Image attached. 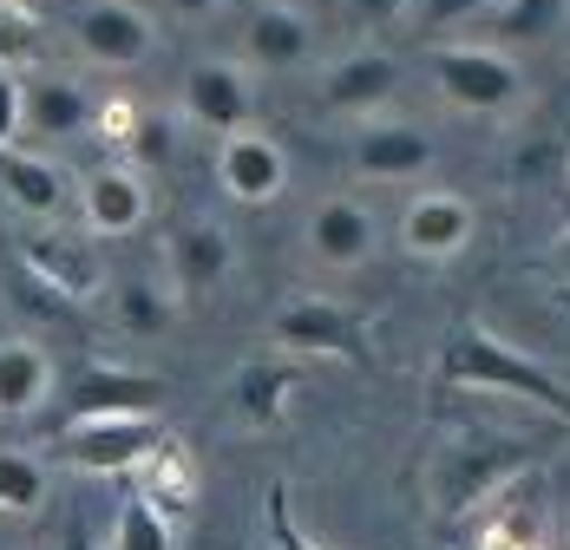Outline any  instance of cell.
I'll list each match as a JSON object with an SVG mask.
<instances>
[{
  "label": "cell",
  "instance_id": "6da1fadb",
  "mask_svg": "<svg viewBox=\"0 0 570 550\" xmlns=\"http://www.w3.org/2000/svg\"><path fill=\"white\" fill-rule=\"evenodd\" d=\"M440 374H446V386H479V393L531 400V406L558 413V420L570 426V386L558 381L551 367H538L531 354L505 347L492 328H459L453 341H446V354H440Z\"/></svg>",
  "mask_w": 570,
  "mask_h": 550
},
{
  "label": "cell",
  "instance_id": "7a4b0ae2",
  "mask_svg": "<svg viewBox=\"0 0 570 550\" xmlns=\"http://www.w3.org/2000/svg\"><path fill=\"white\" fill-rule=\"evenodd\" d=\"M426 72H433V86H440L446 106L479 111V118L512 111L518 92H524V72H518V59L505 47H433Z\"/></svg>",
  "mask_w": 570,
  "mask_h": 550
},
{
  "label": "cell",
  "instance_id": "3957f363",
  "mask_svg": "<svg viewBox=\"0 0 570 550\" xmlns=\"http://www.w3.org/2000/svg\"><path fill=\"white\" fill-rule=\"evenodd\" d=\"M524 465V445L518 440H459L446 452H433V472H426V492H433V511L440 518H465L472 504L499 492Z\"/></svg>",
  "mask_w": 570,
  "mask_h": 550
},
{
  "label": "cell",
  "instance_id": "277c9868",
  "mask_svg": "<svg viewBox=\"0 0 570 550\" xmlns=\"http://www.w3.org/2000/svg\"><path fill=\"white\" fill-rule=\"evenodd\" d=\"M269 341L283 354H335L347 367H374V347H367V322L342 308V302H322V295H302L288 302L283 315L269 322Z\"/></svg>",
  "mask_w": 570,
  "mask_h": 550
},
{
  "label": "cell",
  "instance_id": "5b68a950",
  "mask_svg": "<svg viewBox=\"0 0 570 550\" xmlns=\"http://www.w3.org/2000/svg\"><path fill=\"white\" fill-rule=\"evenodd\" d=\"M158 440H165L158 413H112V420H66L59 452H66V465L112 479V472H131Z\"/></svg>",
  "mask_w": 570,
  "mask_h": 550
},
{
  "label": "cell",
  "instance_id": "8992f818",
  "mask_svg": "<svg viewBox=\"0 0 570 550\" xmlns=\"http://www.w3.org/2000/svg\"><path fill=\"white\" fill-rule=\"evenodd\" d=\"M72 40H79V53L92 59V66H106V72L145 66L151 47H158L151 13L131 7V0H86V7L72 13Z\"/></svg>",
  "mask_w": 570,
  "mask_h": 550
},
{
  "label": "cell",
  "instance_id": "52a82bcc",
  "mask_svg": "<svg viewBox=\"0 0 570 550\" xmlns=\"http://www.w3.org/2000/svg\"><path fill=\"white\" fill-rule=\"evenodd\" d=\"M217 184H224V197H236V204H276L283 184H288L283 145L269 131H256V125L224 131V145H217Z\"/></svg>",
  "mask_w": 570,
  "mask_h": 550
},
{
  "label": "cell",
  "instance_id": "ba28073f",
  "mask_svg": "<svg viewBox=\"0 0 570 550\" xmlns=\"http://www.w3.org/2000/svg\"><path fill=\"white\" fill-rule=\"evenodd\" d=\"M165 381L158 374H131V367H79L66 386V420H112V413H158Z\"/></svg>",
  "mask_w": 570,
  "mask_h": 550
},
{
  "label": "cell",
  "instance_id": "9c48e42d",
  "mask_svg": "<svg viewBox=\"0 0 570 550\" xmlns=\"http://www.w3.org/2000/svg\"><path fill=\"white\" fill-rule=\"evenodd\" d=\"M184 111L204 125V131H236V125H249V111H256V86H249V72L243 66H229V59H197L190 72H184Z\"/></svg>",
  "mask_w": 570,
  "mask_h": 550
},
{
  "label": "cell",
  "instance_id": "30bf717a",
  "mask_svg": "<svg viewBox=\"0 0 570 550\" xmlns=\"http://www.w3.org/2000/svg\"><path fill=\"white\" fill-rule=\"evenodd\" d=\"M433 158H440L433 131H420L406 118H367V131L354 138V170L381 177V184H406V177L433 170Z\"/></svg>",
  "mask_w": 570,
  "mask_h": 550
},
{
  "label": "cell",
  "instance_id": "8fae6325",
  "mask_svg": "<svg viewBox=\"0 0 570 550\" xmlns=\"http://www.w3.org/2000/svg\"><path fill=\"white\" fill-rule=\"evenodd\" d=\"M165 256H171V288L184 302H204L236 269V243H229L224 223H177Z\"/></svg>",
  "mask_w": 570,
  "mask_h": 550
},
{
  "label": "cell",
  "instance_id": "7c38bea8",
  "mask_svg": "<svg viewBox=\"0 0 570 550\" xmlns=\"http://www.w3.org/2000/svg\"><path fill=\"white\" fill-rule=\"evenodd\" d=\"M472 204L453 197V190H426V197H413L406 204V217H400V243L413 249V256H426V263H446L459 256L465 243H472Z\"/></svg>",
  "mask_w": 570,
  "mask_h": 550
},
{
  "label": "cell",
  "instance_id": "4fadbf2b",
  "mask_svg": "<svg viewBox=\"0 0 570 550\" xmlns=\"http://www.w3.org/2000/svg\"><path fill=\"white\" fill-rule=\"evenodd\" d=\"M400 86V66L387 53H374V47H361V53H347L328 66V79H322V106L342 111V118H374V111L394 99Z\"/></svg>",
  "mask_w": 570,
  "mask_h": 550
},
{
  "label": "cell",
  "instance_id": "5bb4252c",
  "mask_svg": "<svg viewBox=\"0 0 570 550\" xmlns=\"http://www.w3.org/2000/svg\"><path fill=\"white\" fill-rule=\"evenodd\" d=\"M374 243H381V223H374L367 204H354V197L315 204V217H308V249H315L328 269H361V263L374 256Z\"/></svg>",
  "mask_w": 570,
  "mask_h": 550
},
{
  "label": "cell",
  "instance_id": "9a60e30c",
  "mask_svg": "<svg viewBox=\"0 0 570 550\" xmlns=\"http://www.w3.org/2000/svg\"><path fill=\"white\" fill-rule=\"evenodd\" d=\"M79 210H86V229L92 236H131L145 223V210H151V190H145L138 170L106 165L79 184Z\"/></svg>",
  "mask_w": 570,
  "mask_h": 550
},
{
  "label": "cell",
  "instance_id": "2e32d148",
  "mask_svg": "<svg viewBox=\"0 0 570 550\" xmlns=\"http://www.w3.org/2000/svg\"><path fill=\"white\" fill-rule=\"evenodd\" d=\"M0 190H7L13 210H27V217H40V223L59 217L66 197H72L66 170L53 158H40V151H20V145H0Z\"/></svg>",
  "mask_w": 570,
  "mask_h": 550
},
{
  "label": "cell",
  "instance_id": "e0dca14e",
  "mask_svg": "<svg viewBox=\"0 0 570 550\" xmlns=\"http://www.w3.org/2000/svg\"><path fill=\"white\" fill-rule=\"evenodd\" d=\"M92 125V99L79 79L47 72V79H27V99H20V131L33 138H79Z\"/></svg>",
  "mask_w": 570,
  "mask_h": 550
},
{
  "label": "cell",
  "instance_id": "ac0fdd59",
  "mask_svg": "<svg viewBox=\"0 0 570 550\" xmlns=\"http://www.w3.org/2000/svg\"><path fill=\"white\" fill-rule=\"evenodd\" d=\"M27 275L47 282V288L66 295V302H92L99 282H106L92 243H72V236H33V243H27Z\"/></svg>",
  "mask_w": 570,
  "mask_h": 550
},
{
  "label": "cell",
  "instance_id": "d6986e66",
  "mask_svg": "<svg viewBox=\"0 0 570 550\" xmlns=\"http://www.w3.org/2000/svg\"><path fill=\"white\" fill-rule=\"evenodd\" d=\"M288 393H295V367H288L283 347H276V354L243 361V367H236V381H229V400H236V413H243L249 426H276Z\"/></svg>",
  "mask_w": 570,
  "mask_h": 550
},
{
  "label": "cell",
  "instance_id": "ffe728a7",
  "mask_svg": "<svg viewBox=\"0 0 570 550\" xmlns=\"http://www.w3.org/2000/svg\"><path fill=\"white\" fill-rule=\"evenodd\" d=\"M131 472H138V498H145V504H158L165 518H177V511H190V504H197V465H190V452H184L171 433L151 445Z\"/></svg>",
  "mask_w": 570,
  "mask_h": 550
},
{
  "label": "cell",
  "instance_id": "44dd1931",
  "mask_svg": "<svg viewBox=\"0 0 570 550\" xmlns=\"http://www.w3.org/2000/svg\"><path fill=\"white\" fill-rule=\"evenodd\" d=\"M308 20L295 13V7H263L256 20H249V33H243V53H249V66H263V72H295L302 59H308Z\"/></svg>",
  "mask_w": 570,
  "mask_h": 550
},
{
  "label": "cell",
  "instance_id": "7402d4cb",
  "mask_svg": "<svg viewBox=\"0 0 570 550\" xmlns=\"http://www.w3.org/2000/svg\"><path fill=\"white\" fill-rule=\"evenodd\" d=\"M53 393V361L40 341H0V413H33Z\"/></svg>",
  "mask_w": 570,
  "mask_h": 550
},
{
  "label": "cell",
  "instance_id": "603a6c76",
  "mask_svg": "<svg viewBox=\"0 0 570 550\" xmlns=\"http://www.w3.org/2000/svg\"><path fill=\"white\" fill-rule=\"evenodd\" d=\"M485 13H492V20H485L492 47H524V40H544V33L558 27L564 0H492Z\"/></svg>",
  "mask_w": 570,
  "mask_h": 550
},
{
  "label": "cell",
  "instance_id": "cb8c5ba5",
  "mask_svg": "<svg viewBox=\"0 0 570 550\" xmlns=\"http://www.w3.org/2000/svg\"><path fill=\"white\" fill-rule=\"evenodd\" d=\"M112 550H171V518L158 504L131 492L118 504V531H112Z\"/></svg>",
  "mask_w": 570,
  "mask_h": 550
},
{
  "label": "cell",
  "instance_id": "d4e9b609",
  "mask_svg": "<svg viewBox=\"0 0 570 550\" xmlns=\"http://www.w3.org/2000/svg\"><path fill=\"white\" fill-rule=\"evenodd\" d=\"M40 498H47V465L27 452H0V511L27 518V511H40Z\"/></svg>",
  "mask_w": 570,
  "mask_h": 550
},
{
  "label": "cell",
  "instance_id": "484cf974",
  "mask_svg": "<svg viewBox=\"0 0 570 550\" xmlns=\"http://www.w3.org/2000/svg\"><path fill=\"white\" fill-rule=\"evenodd\" d=\"M33 59H40V13L20 0H0V66L27 72Z\"/></svg>",
  "mask_w": 570,
  "mask_h": 550
},
{
  "label": "cell",
  "instance_id": "4316f807",
  "mask_svg": "<svg viewBox=\"0 0 570 550\" xmlns=\"http://www.w3.org/2000/svg\"><path fill=\"white\" fill-rule=\"evenodd\" d=\"M118 322L131 334H165L171 322V295L158 288V282H125L118 288Z\"/></svg>",
  "mask_w": 570,
  "mask_h": 550
},
{
  "label": "cell",
  "instance_id": "83f0119b",
  "mask_svg": "<svg viewBox=\"0 0 570 550\" xmlns=\"http://www.w3.org/2000/svg\"><path fill=\"white\" fill-rule=\"evenodd\" d=\"M125 145H131L145 165H165V158H171V118H151V111H145V118H131Z\"/></svg>",
  "mask_w": 570,
  "mask_h": 550
},
{
  "label": "cell",
  "instance_id": "f1b7e54d",
  "mask_svg": "<svg viewBox=\"0 0 570 550\" xmlns=\"http://www.w3.org/2000/svg\"><path fill=\"white\" fill-rule=\"evenodd\" d=\"M269 538H276V550H315L288 518V485H269Z\"/></svg>",
  "mask_w": 570,
  "mask_h": 550
},
{
  "label": "cell",
  "instance_id": "f546056e",
  "mask_svg": "<svg viewBox=\"0 0 570 550\" xmlns=\"http://www.w3.org/2000/svg\"><path fill=\"white\" fill-rule=\"evenodd\" d=\"M20 99H27V79L0 66V145H13V138H20Z\"/></svg>",
  "mask_w": 570,
  "mask_h": 550
},
{
  "label": "cell",
  "instance_id": "4dcf8cb0",
  "mask_svg": "<svg viewBox=\"0 0 570 550\" xmlns=\"http://www.w3.org/2000/svg\"><path fill=\"white\" fill-rule=\"evenodd\" d=\"M413 7H420L426 27H459V20H479L492 0H413Z\"/></svg>",
  "mask_w": 570,
  "mask_h": 550
},
{
  "label": "cell",
  "instance_id": "1f68e13d",
  "mask_svg": "<svg viewBox=\"0 0 570 550\" xmlns=\"http://www.w3.org/2000/svg\"><path fill=\"white\" fill-rule=\"evenodd\" d=\"M59 550H99V544H92V531H86V518H72V524H66Z\"/></svg>",
  "mask_w": 570,
  "mask_h": 550
},
{
  "label": "cell",
  "instance_id": "d6a6232c",
  "mask_svg": "<svg viewBox=\"0 0 570 550\" xmlns=\"http://www.w3.org/2000/svg\"><path fill=\"white\" fill-rule=\"evenodd\" d=\"M224 0H171V13H184V20H210Z\"/></svg>",
  "mask_w": 570,
  "mask_h": 550
},
{
  "label": "cell",
  "instance_id": "836d02e7",
  "mask_svg": "<svg viewBox=\"0 0 570 550\" xmlns=\"http://www.w3.org/2000/svg\"><path fill=\"white\" fill-rule=\"evenodd\" d=\"M400 7H413V0H361V13H374V20H387V13H400Z\"/></svg>",
  "mask_w": 570,
  "mask_h": 550
},
{
  "label": "cell",
  "instance_id": "e575fe53",
  "mask_svg": "<svg viewBox=\"0 0 570 550\" xmlns=\"http://www.w3.org/2000/svg\"><path fill=\"white\" fill-rule=\"evenodd\" d=\"M564 275H570V236H564Z\"/></svg>",
  "mask_w": 570,
  "mask_h": 550
}]
</instances>
